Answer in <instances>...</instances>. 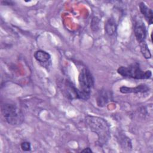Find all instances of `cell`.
<instances>
[{"label": "cell", "instance_id": "obj_16", "mask_svg": "<svg viewBox=\"0 0 153 153\" xmlns=\"http://www.w3.org/2000/svg\"><path fill=\"white\" fill-rule=\"evenodd\" d=\"M81 152H92V151L89 147H88V148H85L84 149H82L81 151Z\"/></svg>", "mask_w": 153, "mask_h": 153}, {"label": "cell", "instance_id": "obj_2", "mask_svg": "<svg viewBox=\"0 0 153 153\" xmlns=\"http://www.w3.org/2000/svg\"><path fill=\"white\" fill-rule=\"evenodd\" d=\"M78 96L79 99L87 100L89 99L91 90L94 86V79L88 69L84 68L78 76Z\"/></svg>", "mask_w": 153, "mask_h": 153}, {"label": "cell", "instance_id": "obj_7", "mask_svg": "<svg viewBox=\"0 0 153 153\" xmlns=\"http://www.w3.org/2000/svg\"><path fill=\"white\" fill-rule=\"evenodd\" d=\"M133 30L136 39L139 44L145 41L146 29L144 23L142 20H137L135 22Z\"/></svg>", "mask_w": 153, "mask_h": 153}, {"label": "cell", "instance_id": "obj_12", "mask_svg": "<svg viewBox=\"0 0 153 153\" xmlns=\"http://www.w3.org/2000/svg\"><path fill=\"white\" fill-rule=\"evenodd\" d=\"M140 51L142 56L144 57V58H145L146 59H151V54L145 41L140 43Z\"/></svg>", "mask_w": 153, "mask_h": 153}, {"label": "cell", "instance_id": "obj_3", "mask_svg": "<svg viewBox=\"0 0 153 153\" xmlns=\"http://www.w3.org/2000/svg\"><path fill=\"white\" fill-rule=\"evenodd\" d=\"M1 112L6 122L10 125H20L24 121L22 111L14 104L10 103L2 104Z\"/></svg>", "mask_w": 153, "mask_h": 153}, {"label": "cell", "instance_id": "obj_5", "mask_svg": "<svg viewBox=\"0 0 153 153\" xmlns=\"http://www.w3.org/2000/svg\"><path fill=\"white\" fill-rule=\"evenodd\" d=\"M35 60L44 68L48 70L51 66V59L50 54L42 50H37L34 53Z\"/></svg>", "mask_w": 153, "mask_h": 153}, {"label": "cell", "instance_id": "obj_4", "mask_svg": "<svg viewBox=\"0 0 153 153\" xmlns=\"http://www.w3.org/2000/svg\"><path fill=\"white\" fill-rule=\"evenodd\" d=\"M117 72L123 77L136 79H149L152 76L151 71L142 70L138 63H133L127 66H120L118 68Z\"/></svg>", "mask_w": 153, "mask_h": 153}, {"label": "cell", "instance_id": "obj_11", "mask_svg": "<svg viewBox=\"0 0 153 153\" xmlns=\"http://www.w3.org/2000/svg\"><path fill=\"white\" fill-rule=\"evenodd\" d=\"M117 26L115 19L111 17L107 20L105 24V32L109 36L114 35L117 32Z\"/></svg>", "mask_w": 153, "mask_h": 153}, {"label": "cell", "instance_id": "obj_8", "mask_svg": "<svg viewBox=\"0 0 153 153\" xmlns=\"http://www.w3.org/2000/svg\"><path fill=\"white\" fill-rule=\"evenodd\" d=\"M111 100H112L111 91L106 89H102L98 91L96 96V103L98 106L103 107Z\"/></svg>", "mask_w": 153, "mask_h": 153}, {"label": "cell", "instance_id": "obj_13", "mask_svg": "<svg viewBox=\"0 0 153 153\" xmlns=\"http://www.w3.org/2000/svg\"><path fill=\"white\" fill-rule=\"evenodd\" d=\"M120 144L121 145V146L125 148V149H131L132 146H131V142L130 140V139L127 137L126 136H121L120 137Z\"/></svg>", "mask_w": 153, "mask_h": 153}, {"label": "cell", "instance_id": "obj_9", "mask_svg": "<svg viewBox=\"0 0 153 153\" xmlns=\"http://www.w3.org/2000/svg\"><path fill=\"white\" fill-rule=\"evenodd\" d=\"M149 90V87L145 84H141L134 87L122 86L120 88V91L123 94L127 93H143Z\"/></svg>", "mask_w": 153, "mask_h": 153}, {"label": "cell", "instance_id": "obj_15", "mask_svg": "<svg viewBox=\"0 0 153 153\" xmlns=\"http://www.w3.org/2000/svg\"><path fill=\"white\" fill-rule=\"evenodd\" d=\"M99 23V19H97L96 17H94L92 20V22H91V25L92 29H95V30H96V29H98Z\"/></svg>", "mask_w": 153, "mask_h": 153}, {"label": "cell", "instance_id": "obj_1", "mask_svg": "<svg viewBox=\"0 0 153 153\" xmlns=\"http://www.w3.org/2000/svg\"><path fill=\"white\" fill-rule=\"evenodd\" d=\"M87 127L97 136V143L102 146L106 143L110 137L109 124L104 118L93 115H87L85 118Z\"/></svg>", "mask_w": 153, "mask_h": 153}, {"label": "cell", "instance_id": "obj_10", "mask_svg": "<svg viewBox=\"0 0 153 153\" xmlns=\"http://www.w3.org/2000/svg\"><path fill=\"white\" fill-rule=\"evenodd\" d=\"M139 9L142 14L144 16L145 19L147 20L149 25L152 24L153 22V12L151 8L148 7L145 3L140 2L139 3Z\"/></svg>", "mask_w": 153, "mask_h": 153}, {"label": "cell", "instance_id": "obj_6", "mask_svg": "<svg viewBox=\"0 0 153 153\" xmlns=\"http://www.w3.org/2000/svg\"><path fill=\"white\" fill-rule=\"evenodd\" d=\"M62 87L64 95L69 99H79L78 88L75 87L71 81L66 79Z\"/></svg>", "mask_w": 153, "mask_h": 153}, {"label": "cell", "instance_id": "obj_14", "mask_svg": "<svg viewBox=\"0 0 153 153\" xmlns=\"http://www.w3.org/2000/svg\"><path fill=\"white\" fill-rule=\"evenodd\" d=\"M21 148L23 151H29L31 149L30 143L28 142H23L20 145Z\"/></svg>", "mask_w": 153, "mask_h": 153}]
</instances>
